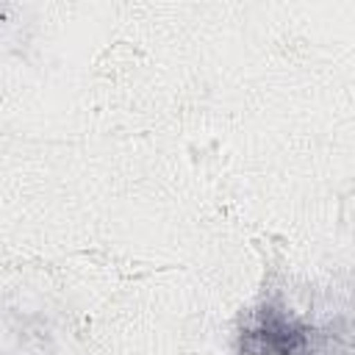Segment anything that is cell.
<instances>
[{"mask_svg": "<svg viewBox=\"0 0 355 355\" xmlns=\"http://www.w3.org/2000/svg\"><path fill=\"white\" fill-rule=\"evenodd\" d=\"M336 333L297 319L280 302H263L239 327L241 355H333Z\"/></svg>", "mask_w": 355, "mask_h": 355, "instance_id": "obj_1", "label": "cell"}]
</instances>
